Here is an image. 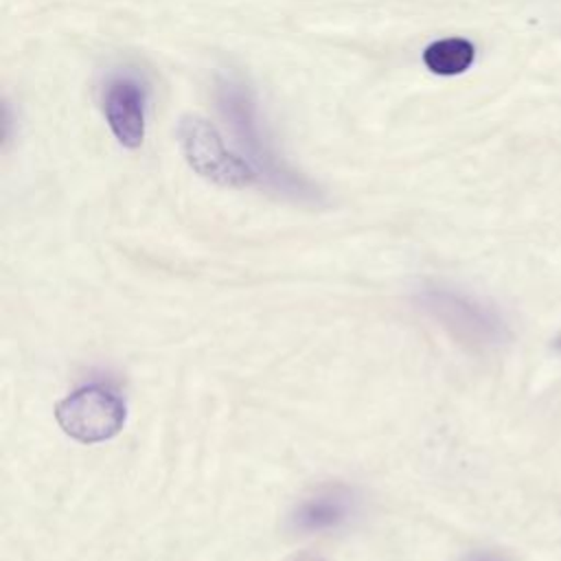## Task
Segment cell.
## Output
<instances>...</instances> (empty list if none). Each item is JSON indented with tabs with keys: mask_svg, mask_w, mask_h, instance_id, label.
<instances>
[{
	"mask_svg": "<svg viewBox=\"0 0 561 561\" xmlns=\"http://www.w3.org/2000/svg\"><path fill=\"white\" fill-rule=\"evenodd\" d=\"M103 110L107 125L116 140L123 147L136 149L142 145L145 138V92L142 88L129 79L118 77L114 79L103 99Z\"/></svg>",
	"mask_w": 561,
	"mask_h": 561,
	"instance_id": "277c9868",
	"label": "cell"
},
{
	"mask_svg": "<svg viewBox=\"0 0 561 561\" xmlns=\"http://www.w3.org/2000/svg\"><path fill=\"white\" fill-rule=\"evenodd\" d=\"M473 57H476L473 44L462 37L438 39L423 50V64L427 66V70L443 77H454L465 72L473 64Z\"/></svg>",
	"mask_w": 561,
	"mask_h": 561,
	"instance_id": "8992f818",
	"label": "cell"
},
{
	"mask_svg": "<svg viewBox=\"0 0 561 561\" xmlns=\"http://www.w3.org/2000/svg\"><path fill=\"white\" fill-rule=\"evenodd\" d=\"M217 103L232 127L248 164L254 169L256 178H263L274 191L289 195L294 199H316L318 191L298 173H294L274 151L261 123L256 118V107L243 83L234 79H221L217 85Z\"/></svg>",
	"mask_w": 561,
	"mask_h": 561,
	"instance_id": "6da1fadb",
	"label": "cell"
},
{
	"mask_svg": "<svg viewBox=\"0 0 561 561\" xmlns=\"http://www.w3.org/2000/svg\"><path fill=\"white\" fill-rule=\"evenodd\" d=\"M353 491L340 484L327 486L298 506L294 515V528L300 533H320L335 528L348 519V515L353 513Z\"/></svg>",
	"mask_w": 561,
	"mask_h": 561,
	"instance_id": "5b68a950",
	"label": "cell"
},
{
	"mask_svg": "<svg viewBox=\"0 0 561 561\" xmlns=\"http://www.w3.org/2000/svg\"><path fill=\"white\" fill-rule=\"evenodd\" d=\"M125 403L101 386H85L55 408L61 430L79 443H101L116 436L125 423Z\"/></svg>",
	"mask_w": 561,
	"mask_h": 561,
	"instance_id": "3957f363",
	"label": "cell"
},
{
	"mask_svg": "<svg viewBox=\"0 0 561 561\" xmlns=\"http://www.w3.org/2000/svg\"><path fill=\"white\" fill-rule=\"evenodd\" d=\"M178 136L184 158L197 175L219 186H250L259 180L245 158L228 151L219 131L206 118L184 116Z\"/></svg>",
	"mask_w": 561,
	"mask_h": 561,
	"instance_id": "7a4b0ae2",
	"label": "cell"
}]
</instances>
